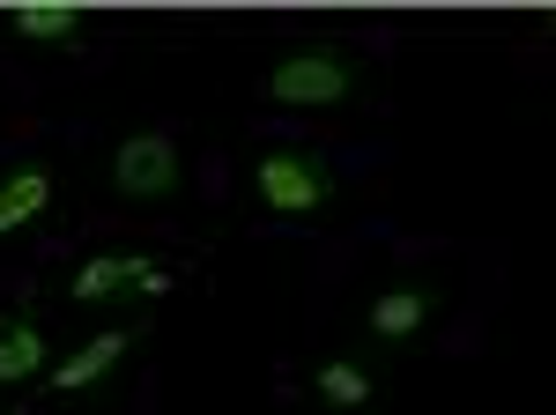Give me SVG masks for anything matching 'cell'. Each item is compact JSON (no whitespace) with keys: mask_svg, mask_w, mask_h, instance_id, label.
<instances>
[{"mask_svg":"<svg viewBox=\"0 0 556 415\" xmlns=\"http://www.w3.org/2000/svg\"><path fill=\"white\" fill-rule=\"evenodd\" d=\"M349 89H356V60L334 45H304L290 60H275V75H267L275 104H342Z\"/></svg>","mask_w":556,"mask_h":415,"instance_id":"obj_1","label":"cell"},{"mask_svg":"<svg viewBox=\"0 0 556 415\" xmlns=\"http://www.w3.org/2000/svg\"><path fill=\"white\" fill-rule=\"evenodd\" d=\"M253 186L275 215H312V208L334 201V171L319 164L312 149H275V156H260Z\"/></svg>","mask_w":556,"mask_h":415,"instance_id":"obj_2","label":"cell"},{"mask_svg":"<svg viewBox=\"0 0 556 415\" xmlns=\"http://www.w3.org/2000/svg\"><path fill=\"white\" fill-rule=\"evenodd\" d=\"M178 141L172 134H127L119 149H112V186L127 193V201H164L178 193Z\"/></svg>","mask_w":556,"mask_h":415,"instance_id":"obj_3","label":"cell"},{"mask_svg":"<svg viewBox=\"0 0 556 415\" xmlns=\"http://www.w3.org/2000/svg\"><path fill=\"white\" fill-rule=\"evenodd\" d=\"M127 349H134V327H112V334H97V341H83L67 364H52V393H83V386H97L104 372H119Z\"/></svg>","mask_w":556,"mask_h":415,"instance_id":"obj_4","label":"cell"},{"mask_svg":"<svg viewBox=\"0 0 556 415\" xmlns=\"http://www.w3.org/2000/svg\"><path fill=\"white\" fill-rule=\"evenodd\" d=\"M430 319V290H416V282H393V290L371 297V334L379 341H416Z\"/></svg>","mask_w":556,"mask_h":415,"instance_id":"obj_5","label":"cell"},{"mask_svg":"<svg viewBox=\"0 0 556 415\" xmlns=\"http://www.w3.org/2000/svg\"><path fill=\"white\" fill-rule=\"evenodd\" d=\"M112 290H164V275L149 267V260H89L83 275H75V304H97V297H112Z\"/></svg>","mask_w":556,"mask_h":415,"instance_id":"obj_6","label":"cell"},{"mask_svg":"<svg viewBox=\"0 0 556 415\" xmlns=\"http://www.w3.org/2000/svg\"><path fill=\"white\" fill-rule=\"evenodd\" d=\"M45 201H52V171L45 164H15L8 178H0V238L23 230L30 215H45Z\"/></svg>","mask_w":556,"mask_h":415,"instance_id":"obj_7","label":"cell"},{"mask_svg":"<svg viewBox=\"0 0 556 415\" xmlns=\"http://www.w3.org/2000/svg\"><path fill=\"white\" fill-rule=\"evenodd\" d=\"M45 364V334L30 312H8L0 319V386H23V378Z\"/></svg>","mask_w":556,"mask_h":415,"instance_id":"obj_8","label":"cell"},{"mask_svg":"<svg viewBox=\"0 0 556 415\" xmlns=\"http://www.w3.org/2000/svg\"><path fill=\"white\" fill-rule=\"evenodd\" d=\"M8 23H15V38H30V45H60L83 30V8H67V0H23V8H8Z\"/></svg>","mask_w":556,"mask_h":415,"instance_id":"obj_9","label":"cell"},{"mask_svg":"<svg viewBox=\"0 0 556 415\" xmlns=\"http://www.w3.org/2000/svg\"><path fill=\"white\" fill-rule=\"evenodd\" d=\"M312 393H319L327 408H364V401H371V372H364L356 356H334V364L312 372Z\"/></svg>","mask_w":556,"mask_h":415,"instance_id":"obj_10","label":"cell"}]
</instances>
